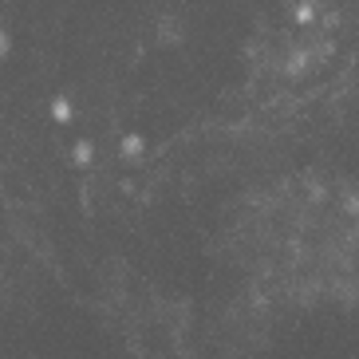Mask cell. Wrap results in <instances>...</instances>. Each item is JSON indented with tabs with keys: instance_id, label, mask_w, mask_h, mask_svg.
Returning a JSON list of instances; mask_svg holds the SVG:
<instances>
[{
	"instance_id": "1",
	"label": "cell",
	"mask_w": 359,
	"mask_h": 359,
	"mask_svg": "<svg viewBox=\"0 0 359 359\" xmlns=\"http://www.w3.org/2000/svg\"><path fill=\"white\" fill-rule=\"evenodd\" d=\"M296 16H300V20H312V16H316V8H312V4H300V8H296Z\"/></svg>"
}]
</instances>
